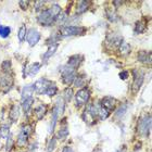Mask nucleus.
<instances>
[{
	"mask_svg": "<svg viewBox=\"0 0 152 152\" xmlns=\"http://www.w3.org/2000/svg\"><path fill=\"white\" fill-rule=\"evenodd\" d=\"M62 152H73V150L70 147H64L63 149H62Z\"/></svg>",
	"mask_w": 152,
	"mask_h": 152,
	"instance_id": "obj_40",
	"label": "nucleus"
},
{
	"mask_svg": "<svg viewBox=\"0 0 152 152\" xmlns=\"http://www.w3.org/2000/svg\"><path fill=\"white\" fill-rule=\"evenodd\" d=\"M73 97V92H72V89H66L65 92H64V99L66 101H71V99Z\"/></svg>",
	"mask_w": 152,
	"mask_h": 152,
	"instance_id": "obj_35",
	"label": "nucleus"
},
{
	"mask_svg": "<svg viewBox=\"0 0 152 152\" xmlns=\"http://www.w3.org/2000/svg\"><path fill=\"white\" fill-rule=\"evenodd\" d=\"M65 19H66V14L65 13H62L61 12L59 15L57 16V19H56V21L59 23H64V21H65Z\"/></svg>",
	"mask_w": 152,
	"mask_h": 152,
	"instance_id": "obj_36",
	"label": "nucleus"
},
{
	"mask_svg": "<svg viewBox=\"0 0 152 152\" xmlns=\"http://www.w3.org/2000/svg\"><path fill=\"white\" fill-rule=\"evenodd\" d=\"M48 11H49V13H50L51 18L54 19V21H56L57 16L61 13V7L59 6L58 3H53V4L50 7V9H48Z\"/></svg>",
	"mask_w": 152,
	"mask_h": 152,
	"instance_id": "obj_18",
	"label": "nucleus"
},
{
	"mask_svg": "<svg viewBox=\"0 0 152 152\" xmlns=\"http://www.w3.org/2000/svg\"><path fill=\"white\" fill-rule=\"evenodd\" d=\"M34 103V99L33 98H29V99H26L24 101H22V105H23V110L25 113H28L29 110L32 109V105Z\"/></svg>",
	"mask_w": 152,
	"mask_h": 152,
	"instance_id": "obj_23",
	"label": "nucleus"
},
{
	"mask_svg": "<svg viewBox=\"0 0 152 152\" xmlns=\"http://www.w3.org/2000/svg\"><path fill=\"white\" fill-rule=\"evenodd\" d=\"M138 60L140 61V62H142V63H148L149 62V64L151 63V53H148L147 51H139L138 52Z\"/></svg>",
	"mask_w": 152,
	"mask_h": 152,
	"instance_id": "obj_17",
	"label": "nucleus"
},
{
	"mask_svg": "<svg viewBox=\"0 0 152 152\" xmlns=\"http://www.w3.org/2000/svg\"><path fill=\"white\" fill-rule=\"evenodd\" d=\"M75 74L76 70L70 67L69 65L62 67V75H61V77H62V80H63L64 84L69 85L71 83H73L74 79H75Z\"/></svg>",
	"mask_w": 152,
	"mask_h": 152,
	"instance_id": "obj_6",
	"label": "nucleus"
},
{
	"mask_svg": "<svg viewBox=\"0 0 152 152\" xmlns=\"http://www.w3.org/2000/svg\"><path fill=\"white\" fill-rule=\"evenodd\" d=\"M10 33H11V28H10L9 26H0V37L7 38L10 35Z\"/></svg>",
	"mask_w": 152,
	"mask_h": 152,
	"instance_id": "obj_28",
	"label": "nucleus"
},
{
	"mask_svg": "<svg viewBox=\"0 0 152 152\" xmlns=\"http://www.w3.org/2000/svg\"><path fill=\"white\" fill-rule=\"evenodd\" d=\"M28 137H29V126H27V125L25 126L24 125V126H22V128L20 130L19 136H18V145L19 146H25L27 140H28Z\"/></svg>",
	"mask_w": 152,
	"mask_h": 152,
	"instance_id": "obj_10",
	"label": "nucleus"
},
{
	"mask_svg": "<svg viewBox=\"0 0 152 152\" xmlns=\"http://www.w3.org/2000/svg\"><path fill=\"white\" fill-rule=\"evenodd\" d=\"M133 73H134L133 90H134V92H137L140 89L141 85H142L143 77H145V76H143V73L141 71H138V70H134Z\"/></svg>",
	"mask_w": 152,
	"mask_h": 152,
	"instance_id": "obj_8",
	"label": "nucleus"
},
{
	"mask_svg": "<svg viewBox=\"0 0 152 152\" xmlns=\"http://www.w3.org/2000/svg\"><path fill=\"white\" fill-rule=\"evenodd\" d=\"M83 61V57L82 56H73L69 59V62H67V65L74 70H76L77 67L79 66V64L82 63Z\"/></svg>",
	"mask_w": 152,
	"mask_h": 152,
	"instance_id": "obj_12",
	"label": "nucleus"
},
{
	"mask_svg": "<svg viewBox=\"0 0 152 152\" xmlns=\"http://www.w3.org/2000/svg\"><path fill=\"white\" fill-rule=\"evenodd\" d=\"M20 7H21L23 10H26L27 7H28V1H20Z\"/></svg>",
	"mask_w": 152,
	"mask_h": 152,
	"instance_id": "obj_37",
	"label": "nucleus"
},
{
	"mask_svg": "<svg viewBox=\"0 0 152 152\" xmlns=\"http://www.w3.org/2000/svg\"><path fill=\"white\" fill-rule=\"evenodd\" d=\"M40 39V33L38 32L37 29H29L28 32H27V36H26V40L27 42L29 44L31 47L33 46H35L37 44L38 41Z\"/></svg>",
	"mask_w": 152,
	"mask_h": 152,
	"instance_id": "obj_11",
	"label": "nucleus"
},
{
	"mask_svg": "<svg viewBox=\"0 0 152 152\" xmlns=\"http://www.w3.org/2000/svg\"><path fill=\"white\" fill-rule=\"evenodd\" d=\"M56 146H57V140H56V138H52V139L50 140L49 145H48L47 151L48 152H51L52 150L54 149V148H56Z\"/></svg>",
	"mask_w": 152,
	"mask_h": 152,
	"instance_id": "obj_34",
	"label": "nucleus"
},
{
	"mask_svg": "<svg viewBox=\"0 0 152 152\" xmlns=\"http://www.w3.org/2000/svg\"><path fill=\"white\" fill-rule=\"evenodd\" d=\"M44 4H45L44 1H35V9L39 10L41 7H44Z\"/></svg>",
	"mask_w": 152,
	"mask_h": 152,
	"instance_id": "obj_38",
	"label": "nucleus"
},
{
	"mask_svg": "<svg viewBox=\"0 0 152 152\" xmlns=\"http://www.w3.org/2000/svg\"><path fill=\"white\" fill-rule=\"evenodd\" d=\"M57 91H58L57 85H56L54 83H50V85H49V87H48L46 94H47L49 97H53V96L57 94Z\"/></svg>",
	"mask_w": 152,
	"mask_h": 152,
	"instance_id": "obj_25",
	"label": "nucleus"
},
{
	"mask_svg": "<svg viewBox=\"0 0 152 152\" xmlns=\"http://www.w3.org/2000/svg\"><path fill=\"white\" fill-rule=\"evenodd\" d=\"M26 33H27V29H26V25H21L19 32H18V37H19L20 41H23L26 38Z\"/></svg>",
	"mask_w": 152,
	"mask_h": 152,
	"instance_id": "obj_26",
	"label": "nucleus"
},
{
	"mask_svg": "<svg viewBox=\"0 0 152 152\" xmlns=\"http://www.w3.org/2000/svg\"><path fill=\"white\" fill-rule=\"evenodd\" d=\"M97 115H98L101 120H105L108 118L109 115H110V111H108L105 108H103L102 105L97 104Z\"/></svg>",
	"mask_w": 152,
	"mask_h": 152,
	"instance_id": "obj_19",
	"label": "nucleus"
},
{
	"mask_svg": "<svg viewBox=\"0 0 152 152\" xmlns=\"http://www.w3.org/2000/svg\"><path fill=\"white\" fill-rule=\"evenodd\" d=\"M13 85V78L12 75L9 74V71H4L1 75H0V88L3 91H8Z\"/></svg>",
	"mask_w": 152,
	"mask_h": 152,
	"instance_id": "obj_4",
	"label": "nucleus"
},
{
	"mask_svg": "<svg viewBox=\"0 0 152 152\" xmlns=\"http://www.w3.org/2000/svg\"><path fill=\"white\" fill-rule=\"evenodd\" d=\"M46 112H47V109H46V107L45 105H39V107H37V108L34 110V114L36 115V117H37L38 120H40V118H42L44 117V115L46 114Z\"/></svg>",
	"mask_w": 152,
	"mask_h": 152,
	"instance_id": "obj_22",
	"label": "nucleus"
},
{
	"mask_svg": "<svg viewBox=\"0 0 152 152\" xmlns=\"http://www.w3.org/2000/svg\"><path fill=\"white\" fill-rule=\"evenodd\" d=\"M57 48H58V45L57 44H53V45H51L50 47L48 48V50H47V52L46 53H44L42 54V60L46 62L47 60H49L51 57H52V54L57 51Z\"/></svg>",
	"mask_w": 152,
	"mask_h": 152,
	"instance_id": "obj_20",
	"label": "nucleus"
},
{
	"mask_svg": "<svg viewBox=\"0 0 152 152\" xmlns=\"http://www.w3.org/2000/svg\"><path fill=\"white\" fill-rule=\"evenodd\" d=\"M33 94H34V86L27 85L22 89V101L26 99L33 98Z\"/></svg>",
	"mask_w": 152,
	"mask_h": 152,
	"instance_id": "obj_14",
	"label": "nucleus"
},
{
	"mask_svg": "<svg viewBox=\"0 0 152 152\" xmlns=\"http://www.w3.org/2000/svg\"><path fill=\"white\" fill-rule=\"evenodd\" d=\"M0 136L2 139H6L10 136V129H9V126H7V125H3L1 128H0Z\"/></svg>",
	"mask_w": 152,
	"mask_h": 152,
	"instance_id": "obj_27",
	"label": "nucleus"
},
{
	"mask_svg": "<svg viewBox=\"0 0 152 152\" xmlns=\"http://www.w3.org/2000/svg\"><path fill=\"white\" fill-rule=\"evenodd\" d=\"M20 113H21L20 105L14 104L12 107V109L10 110V113H9V116H10V118H11V121H12V122H16V121L19 120Z\"/></svg>",
	"mask_w": 152,
	"mask_h": 152,
	"instance_id": "obj_16",
	"label": "nucleus"
},
{
	"mask_svg": "<svg viewBox=\"0 0 152 152\" xmlns=\"http://www.w3.org/2000/svg\"><path fill=\"white\" fill-rule=\"evenodd\" d=\"M126 111H127V105L123 104L120 109H118V110H117L116 113H115V116H116V118H121L122 116H124V114L126 113Z\"/></svg>",
	"mask_w": 152,
	"mask_h": 152,
	"instance_id": "obj_30",
	"label": "nucleus"
},
{
	"mask_svg": "<svg viewBox=\"0 0 152 152\" xmlns=\"http://www.w3.org/2000/svg\"><path fill=\"white\" fill-rule=\"evenodd\" d=\"M50 83L49 80H47L46 78H41V79H38L37 82L34 84V91H36L37 94H46L47 91L48 87L50 85Z\"/></svg>",
	"mask_w": 152,
	"mask_h": 152,
	"instance_id": "obj_9",
	"label": "nucleus"
},
{
	"mask_svg": "<svg viewBox=\"0 0 152 152\" xmlns=\"http://www.w3.org/2000/svg\"><path fill=\"white\" fill-rule=\"evenodd\" d=\"M85 82H86V76L80 75L75 79V86L76 87H82V86H84Z\"/></svg>",
	"mask_w": 152,
	"mask_h": 152,
	"instance_id": "obj_32",
	"label": "nucleus"
},
{
	"mask_svg": "<svg viewBox=\"0 0 152 152\" xmlns=\"http://www.w3.org/2000/svg\"><path fill=\"white\" fill-rule=\"evenodd\" d=\"M89 7V2L88 1H79L77 3V14H83L87 11Z\"/></svg>",
	"mask_w": 152,
	"mask_h": 152,
	"instance_id": "obj_21",
	"label": "nucleus"
},
{
	"mask_svg": "<svg viewBox=\"0 0 152 152\" xmlns=\"http://www.w3.org/2000/svg\"><path fill=\"white\" fill-rule=\"evenodd\" d=\"M40 66H41V65L39 63L32 64V65H31V67H29V70H28V74H29V75H32V76L36 75V74L38 73V71L40 70Z\"/></svg>",
	"mask_w": 152,
	"mask_h": 152,
	"instance_id": "obj_29",
	"label": "nucleus"
},
{
	"mask_svg": "<svg viewBox=\"0 0 152 152\" xmlns=\"http://www.w3.org/2000/svg\"><path fill=\"white\" fill-rule=\"evenodd\" d=\"M107 41L111 44V46L113 47H118L121 44H122V41H123V38L121 37V36L116 35V34H112V35H109L108 38H107Z\"/></svg>",
	"mask_w": 152,
	"mask_h": 152,
	"instance_id": "obj_15",
	"label": "nucleus"
},
{
	"mask_svg": "<svg viewBox=\"0 0 152 152\" xmlns=\"http://www.w3.org/2000/svg\"><path fill=\"white\" fill-rule=\"evenodd\" d=\"M67 135H69V130H67L66 127H64V128L60 129V132H59V134H58V138L62 140V139H64Z\"/></svg>",
	"mask_w": 152,
	"mask_h": 152,
	"instance_id": "obj_33",
	"label": "nucleus"
},
{
	"mask_svg": "<svg viewBox=\"0 0 152 152\" xmlns=\"http://www.w3.org/2000/svg\"><path fill=\"white\" fill-rule=\"evenodd\" d=\"M100 105H102L103 108H105L107 110H108V111L111 112L112 110H113L114 105H115V99L110 98V97L103 98V99H102L101 103H100Z\"/></svg>",
	"mask_w": 152,
	"mask_h": 152,
	"instance_id": "obj_13",
	"label": "nucleus"
},
{
	"mask_svg": "<svg viewBox=\"0 0 152 152\" xmlns=\"http://www.w3.org/2000/svg\"><path fill=\"white\" fill-rule=\"evenodd\" d=\"M146 31V25L143 24L141 21L136 23V26H135V32L136 33H143Z\"/></svg>",
	"mask_w": 152,
	"mask_h": 152,
	"instance_id": "obj_31",
	"label": "nucleus"
},
{
	"mask_svg": "<svg viewBox=\"0 0 152 152\" xmlns=\"http://www.w3.org/2000/svg\"><path fill=\"white\" fill-rule=\"evenodd\" d=\"M151 129V117L150 115H147L145 117H141L138 123V133L140 136L148 137Z\"/></svg>",
	"mask_w": 152,
	"mask_h": 152,
	"instance_id": "obj_1",
	"label": "nucleus"
},
{
	"mask_svg": "<svg viewBox=\"0 0 152 152\" xmlns=\"http://www.w3.org/2000/svg\"><path fill=\"white\" fill-rule=\"evenodd\" d=\"M97 116H98L97 115V105L95 104L87 107L83 113V118L88 125H94L96 123V117Z\"/></svg>",
	"mask_w": 152,
	"mask_h": 152,
	"instance_id": "obj_2",
	"label": "nucleus"
},
{
	"mask_svg": "<svg viewBox=\"0 0 152 152\" xmlns=\"http://www.w3.org/2000/svg\"><path fill=\"white\" fill-rule=\"evenodd\" d=\"M125 150H126V149H125V147H123V149H120V150H117L116 152H125Z\"/></svg>",
	"mask_w": 152,
	"mask_h": 152,
	"instance_id": "obj_41",
	"label": "nucleus"
},
{
	"mask_svg": "<svg viewBox=\"0 0 152 152\" xmlns=\"http://www.w3.org/2000/svg\"><path fill=\"white\" fill-rule=\"evenodd\" d=\"M37 20H38V22H39V24H41V25H44V26H50V25H52L54 22V19L51 18L50 13H49L48 10L41 11V12L39 13V15H38Z\"/></svg>",
	"mask_w": 152,
	"mask_h": 152,
	"instance_id": "obj_7",
	"label": "nucleus"
},
{
	"mask_svg": "<svg viewBox=\"0 0 152 152\" xmlns=\"http://www.w3.org/2000/svg\"><path fill=\"white\" fill-rule=\"evenodd\" d=\"M118 48H120V52L122 54H128L130 52V46L127 42H125V41H122V44L118 46Z\"/></svg>",
	"mask_w": 152,
	"mask_h": 152,
	"instance_id": "obj_24",
	"label": "nucleus"
},
{
	"mask_svg": "<svg viewBox=\"0 0 152 152\" xmlns=\"http://www.w3.org/2000/svg\"><path fill=\"white\" fill-rule=\"evenodd\" d=\"M85 32L84 27H78V26H64L62 28H60V35L63 37H69V36H76L80 35Z\"/></svg>",
	"mask_w": 152,
	"mask_h": 152,
	"instance_id": "obj_3",
	"label": "nucleus"
},
{
	"mask_svg": "<svg viewBox=\"0 0 152 152\" xmlns=\"http://www.w3.org/2000/svg\"><path fill=\"white\" fill-rule=\"evenodd\" d=\"M89 98H90V91L87 88L80 89L75 96V103L76 107H82V105L86 104L88 102Z\"/></svg>",
	"mask_w": 152,
	"mask_h": 152,
	"instance_id": "obj_5",
	"label": "nucleus"
},
{
	"mask_svg": "<svg viewBox=\"0 0 152 152\" xmlns=\"http://www.w3.org/2000/svg\"><path fill=\"white\" fill-rule=\"evenodd\" d=\"M128 76H129V74H128V72H126V71H124V72H121L120 73V77L122 79H127L128 78Z\"/></svg>",
	"mask_w": 152,
	"mask_h": 152,
	"instance_id": "obj_39",
	"label": "nucleus"
}]
</instances>
